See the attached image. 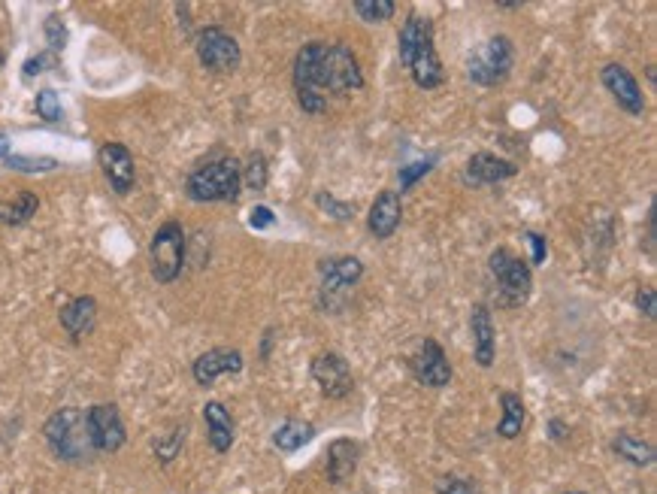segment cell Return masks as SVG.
Here are the masks:
<instances>
[{"instance_id":"obj_1","label":"cell","mask_w":657,"mask_h":494,"mask_svg":"<svg viewBox=\"0 0 657 494\" xmlns=\"http://www.w3.org/2000/svg\"><path fill=\"white\" fill-rule=\"evenodd\" d=\"M294 94L303 113L321 116L337 97L364 88L358 55L343 43H306L294 58Z\"/></svg>"},{"instance_id":"obj_2","label":"cell","mask_w":657,"mask_h":494,"mask_svg":"<svg viewBox=\"0 0 657 494\" xmlns=\"http://www.w3.org/2000/svg\"><path fill=\"white\" fill-rule=\"evenodd\" d=\"M397 52H400V64L406 67V73L412 76V82L424 91H433L446 82V67L436 55V43H433V25L421 16H409L397 34Z\"/></svg>"},{"instance_id":"obj_3","label":"cell","mask_w":657,"mask_h":494,"mask_svg":"<svg viewBox=\"0 0 657 494\" xmlns=\"http://www.w3.org/2000/svg\"><path fill=\"white\" fill-rule=\"evenodd\" d=\"M43 437H46L49 449L55 452V458H61L67 464H82L94 455L85 410H76V407L55 410L43 425Z\"/></svg>"},{"instance_id":"obj_4","label":"cell","mask_w":657,"mask_h":494,"mask_svg":"<svg viewBox=\"0 0 657 494\" xmlns=\"http://www.w3.org/2000/svg\"><path fill=\"white\" fill-rule=\"evenodd\" d=\"M243 188L240 179V164L237 158H218L209 161L185 179V194L194 204H218V201H237Z\"/></svg>"},{"instance_id":"obj_5","label":"cell","mask_w":657,"mask_h":494,"mask_svg":"<svg viewBox=\"0 0 657 494\" xmlns=\"http://www.w3.org/2000/svg\"><path fill=\"white\" fill-rule=\"evenodd\" d=\"M488 267L497 279V304L506 307V310H515L521 307L530 291H533V273H530V264L524 258H518L512 249L506 246H497L488 258Z\"/></svg>"},{"instance_id":"obj_6","label":"cell","mask_w":657,"mask_h":494,"mask_svg":"<svg viewBox=\"0 0 657 494\" xmlns=\"http://www.w3.org/2000/svg\"><path fill=\"white\" fill-rule=\"evenodd\" d=\"M149 267L155 282L170 285L185 267V228L179 222H164L149 243Z\"/></svg>"},{"instance_id":"obj_7","label":"cell","mask_w":657,"mask_h":494,"mask_svg":"<svg viewBox=\"0 0 657 494\" xmlns=\"http://www.w3.org/2000/svg\"><path fill=\"white\" fill-rule=\"evenodd\" d=\"M515 64V46L506 34L491 37L482 49H476L467 61V76L470 82L482 85V88H494L500 82H506V76L512 73Z\"/></svg>"},{"instance_id":"obj_8","label":"cell","mask_w":657,"mask_h":494,"mask_svg":"<svg viewBox=\"0 0 657 494\" xmlns=\"http://www.w3.org/2000/svg\"><path fill=\"white\" fill-rule=\"evenodd\" d=\"M194 52H197V61L203 64V70H209V73H234L243 61V49H240L237 37L218 25H206L197 31Z\"/></svg>"},{"instance_id":"obj_9","label":"cell","mask_w":657,"mask_h":494,"mask_svg":"<svg viewBox=\"0 0 657 494\" xmlns=\"http://www.w3.org/2000/svg\"><path fill=\"white\" fill-rule=\"evenodd\" d=\"M85 422H88V437H91L94 452L113 455L125 446L128 431H125V422L116 404H94L91 410H85Z\"/></svg>"},{"instance_id":"obj_10","label":"cell","mask_w":657,"mask_h":494,"mask_svg":"<svg viewBox=\"0 0 657 494\" xmlns=\"http://www.w3.org/2000/svg\"><path fill=\"white\" fill-rule=\"evenodd\" d=\"M312 379L324 398H331V401H346L355 388L352 367L340 352H318L312 358Z\"/></svg>"},{"instance_id":"obj_11","label":"cell","mask_w":657,"mask_h":494,"mask_svg":"<svg viewBox=\"0 0 657 494\" xmlns=\"http://www.w3.org/2000/svg\"><path fill=\"white\" fill-rule=\"evenodd\" d=\"M409 370L415 376L418 385L424 388H446L452 382V364L446 358V349L436 343V340H424L415 355L409 358Z\"/></svg>"},{"instance_id":"obj_12","label":"cell","mask_w":657,"mask_h":494,"mask_svg":"<svg viewBox=\"0 0 657 494\" xmlns=\"http://www.w3.org/2000/svg\"><path fill=\"white\" fill-rule=\"evenodd\" d=\"M600 79H603V88L615 97V104H618L627 116H633V119L645 116V94H642L636 76H633L624 64H618V61L606 64V67L600 70Z\"/></svg>"},{"instance_id":"obj_13","label":"cell","mask_w":657,"mask_h":494,"mask_svg":"<svg viewBox=\"0 0 657 494\" xmlns=\"http://www.w3.org/2000/svg\"><path fill=\"white\" fill-rule=\"evenodd\" d=\"M97 161H100V170L106 176V182L113 185L116 194H131L134 185H137V164H134V155L128 146L122 143H103L100 152H97Z\"/></svg>"},{"instance_id":"obj_14","label":"cell","mask_w":657,"mask_h":494,"mask_svg":"<svg viewBox=\"0 0 657 494\" xmlns=\"http://www.w3.org/2000/svg\"><path fill=\"white\" fill-rule=\"evenodd\" d=\"M318 276H321V291L337 294L361 282L364 276V261L355 255H331L318 261Z\"/></svg>"},{"instance_id":"obj_15","label":"cell","mask_w":657,"mask_h":494,"mask_svg":"<svg viewBox=\"0 0 657 494\" xmlns=\"http://www.w3.org/2000/svg\"><path fill=\"white\" fill-rule=\"evenodd\" d=\"M243 370V352L240 349H228V346H218V349H206L203 355H197V361L191 364L194 382L197 385H212L218 376L225 373H240Z\"/></svg>"},{"instance_id":"obj_16","label":"cell","mask_w":657,"mask_h":494,"mask_svg":"<svg viewBox=\"0 0 657 494\" xmlns=\"http://www.w3.org/2000/svg\"><path fill=\"white\" fill-rule=\"evenodd\" d=\"M403 222V201L397 191H379L376 201L367 213V228L376 240H388L394 237V231Z\"/></svg>"},{"instance_id":"obj_17","label":"cell","mask_w":657,"mask_h":494,"mask_svg":"<svg viewBox=\"0 0 657 494\" xmlns=\"http://www.w3.org/2000/svg\"><path fill=\"white\" fill-rule=\"evenodd\" d=\"M203 422H206V440L212 446V452L225 455L234 446L237 428H234V416L222 401H206L203 407Z\"/></svg>"},{"instance_id":"obj_18","label":"cell","mask_w":657,"mask_h":494,"mask_svg":"<svg viewBox=\"0 0 657 494\" xmlns=\"http://www.w3.org/2000/svg\"><path fill=\"white\" fill-rule=\"evenodd\" d=\"M58 322H61V328L67 331V337L73 343L85 340L97 325V301L91 298V294H82V298L67 301L58 313Z\"/></svg>"},{"instance_id":"obj_19","label":"cell","mask_w":657,"mask_h":494,"mask_svg":"<svg viewBox=\"0 0 657 494\" xmlns=\"http://www.w3.org/2000/svg\"><path fill=\"white\" fill-rule=\"evenodd\" d=\"M518 173V167L494 152H476L470 155L467 167H464V179L470 185H497L503 179H512Z\"/></svg>"},{"instance_id":"obj_20","label":"cell","mask_w":657,"mask_h":494,"mask_svg":"<svg viewBox=\"0 0 657 494\" xmlns=\"http://www.w3.org/2000/svg\"><path fill=\"white\" fill-rule=\"evenodd\" d=\"M470 331H473V355L479 367H491L494 364V349H497V337H494V322H491V310L485 304H476L470 313Z\"/></svg>"},{"instance_id":"obj_21","label":"cell","mask_w":657,"mask_h":494,"mask_svg":"<svg viewBox=\"0 0 657 494\" xmlns=\"http://www.w3.org/2000/svg\"><path fill=\"white\" fill-rule=\"evenodd\" d=\"M358 443L355 440H334L331 449H327V479L334 485H343L355 470H358Z\"/></svg>"},{"instance_id":"obj_22","label":"cell","mask_w":657,"mask_h":494,"mask_svg":"<svg viewBox=\"0 0 657 494\" xmlns=\"http://www.w3.org/2000/svg\"><path fill=\"white\" fill-rule=\"evenodd\" d=\"M37 210H40V197L34 191H19L7 197V201H0V225L22 228L37 216Z\"/></svg>"},{"instance_id":"obj_23","label":"cell","mask_w":657,"mask_h":494,"mask_svg":"<svg viewBox=\"0 0 657 494\" xmlns=\"http://www.w3.org/2000/svg\"><path fill=\"white\" fill-rule=\"evenodd\" d=\"M500 407H503V419L497 425V434L503 440H515L521 437L524 431V422H527V410H524V401L518 391H500Z\"/></svg>"},{"instance_id":"obj_24","label":"cell","mask_w":657,"mask_h":494,"mask_svg":"<svg viewBox=\"0 0 657 494\" xmlns=\"http://www.w3.org/2000/svg\"><path fill=\"white\" fill-rule=\"evenodd\" d=\"M312 437H315V428H312L309 422L288 419L282 428H276V434H273V446H276L279 452H297V449H303Z\"/></svg>"},{"instance_id":"obj_25","label":"cell","mask_w":657,"mask_h":494,"mask_svg":"<svg viewBox=\"0 0 657 494\" xmlns=\"http://www.w3.org/2000/svg\"><path fill=\"white\" fill-rule=\"evenodd\" d=\"M612 449H615L618 458L630 461L633 467H651V464H654V449H651V443H645V440H639V437L618 434L615 443H612Z\"/></svg>"},{"instance_id":"obj_26","label":"cell","mask_w":657,"mask_h":494,"mask_svg":"<svg viewBox=\"0 0 657 494\" xmlns=\"http://www.w3.org/2000/svg\"><path fill=\"white\" fill-rule=\"evenodd\" d=\"M355 16L367 25H376V22H388L394 13H397V4L394 0H355L352 4Z\"/></svg>"},{"instance_id":"obj_27","label":"cell","mask_w":657,"mask_h":494,"mask_svg":"<svg viewBox=\"0 0 657 494\" xmlns=\"http://www.w3.org/2000/svg\"><path fill=\"white\" fill-rule=\"evenodd\" d=\"M240 179L246 188L252 191H264L267 188V179H270V167H267V158L261 152H252L246 167H240Z\"/></svg>"},{"instance_id":"obj_28","label":"cell","mask_w":657,"mask_h":494,"mask_svg":"<svg viewBox=\"0 0 657 494\" xmlns=\"http://www.w3.org/2000/svg\"><path fill=\"white\" fill-rule=\"evenodd\" d=\"M34 110L43 122H61L64 110H61V101H58V91L55 88H43L34 101Z\"/></svg>"},{"instance_id":"obj_29","label":"cell","mask_w":657,"mask_h":494,"mask_svg":"<svg viewBox=\"0 0 657 494\" xmlns=\"http://www.w3.org/2000/svg\"><path fill=\"white\" fill-rule=\"evenodd\" d=\"M315 204L321 207V213H324V216H331V219H337V222H349V219H355V207H352V204H343V201H337L334 194H324V191H318V194H315Z\"/></svg>"},{"instance_id":"obj_30","label":"cell","mask_w":657,"mask_h":494,"mask_svg":"<svg viewBox=\"0 0 657 494\" xmlns=\"http://www.w3.org/2000/svg\"><path fill=\"white\" fill-rule=\"evenodd\" d=\"M433 167H436V158H424V161H409V164H403L400 173H397V179H400V191H409V188H412L421 176H427Z\"/></svg>"},{"instance_id":"obj_31","label":"cell","mask_w":657,"mask_h":494,"mask_svg":"<svg viewBox=\"0 0 657 494\" xmlns=\"http://www.w3.org/2000/svg\"><path fill=\"white\" fill-rule=\"evenodd\" d=\"M4 164L13 167V170H22V173H46V170L58 167L55 158H22V155H13V152L4 158Z\"/></svg>"},{"instance_id":"obj_32","label":"cell","mask_w":657,"mask_h":494,"mask_svg":"<svg viewBox=\"0 0 657 494\" xmlns=\"http://www.w3.org/2000/svg\"><path fill=\"white\" fill-rule=\"evenodd\" d=\"M433 491L436 494H476V485L464 476H455V473H446L433 482Z\"/></svg>"},{"instance_id":"obj_33","label":"cell","mask_w":657,"mask_h":494,"mask_svg":"<svg viewBox=\"0 0 657 494\" xmlns=\"http://www.w3.org/2000/svg\"><path fill=\"white\" fill-rule=\"evenodd\" d=\"M55 64H58V55H55L52 49H49V52H40V55H34V58L25 61V67H22V79L28 82V79H34V76L52 70Z\"/></svg>"},{"instance_id":"obj_34","label":"cell","mask_w":657,"mask_h":494,"mask_svg":"<svg viewBox=\"0 0 657 494\" xmlns=\"http://www.w3.org/2000/svg\"><path fill=\"white\" fill-rule=\"evenodd\" d=\"M43 31H46V40H49L52 52L58 55V52L67 46V25H64V19H61V16H49L46 25H43Z\"/></svg>"},{"instance_id":"obj_35","label":"cell","mask_w":657,"mask_h":494,"mask_svg":"<svg viewBox=\"0 0 657 494\" xmlns=\"http://www.w3.org/2000/svg\"><path fill=\"white\" fill-rule=\"evenodd\" d=\"M182 440H185V425L176 428V434H173L170 440H155V455H158V461H161V464H170V461L179 455Z\"/></svg>"},{"instance_id":"obj_36","label":"cell","mask_w":657,"mask_h":494,"mask_svg":"<svg viewBox=\"0 0 657 494\" xmlns=\"http://www.w3.org/2000/svg\"><path fill=\"white\" fill-rule=\"evenodd\" d=\"M249 225H252L255 231H267V228L276 225V213H273L270 207L258 204V207H252V213H249Z\"/></svg>"},{"instance_id":"obj_37","label":"cell","mask_w":657,"mask_h":494,"mask_svg":"<svg viewBox=\"0 0 657 494\" xmlns=\"http://www.w3.org/2000/svg\"><path fill=\"white\" fill-rule=\"evenodd\" d=\"M527 243H530V258L533 264H545V258H549V246H545V237L536 234V231H527Z\"/></svg>"},{"instance_id":"obj_38","label":"cell","mask_w":657,"mask_h":494,"mask_svg":"<svg viewBox=\"0 0 657 494\" xmlns=\"http://www.w3.org/2000/svg\"><path fill=\"white\" fill-rule=\"evenodd\" d=\"M636 307L648 316V319H654L657 316V298H654V288H642L639 294H636Z\"/></svg>"},{"instance_id":"obj_39","label":"cell","mask_w":657,"mask_h":494,"mask_svg":"<svg viewBox=\"0 0 657 494\" xmlns=\"http://www.w3.org/2000/svg\"><path fill=\"white\" fill-rule=\"evenodd\" d=\"M549 434H552L555 440H564V437H567L570 431H567V425H564L561 419H552V428H549Z\"/></svg>"},{"instance_id":"obj_40","label":"cell","mask_w":657,"mask_h":494,"mask_svg":"<svg viewBox=\"0 0 657 494\" xmlns=\"http://www.w3.org/2000/svg\"><path fill=\"white\" fill-rule=\"evenodd\" d=\"M10 155V140L7 137H0V161H4Z\"/></svg>"},{"instance_id":"obj_41","label":"cell","mask_w":657,"mask_h":494,"mask_svg":"<svg viewBox=\"0 0 657 494\" xmlns=\"http://www.w3.org/2000/svg\"><path fill=\"white\" fill-rule=\"evenodd\" d=\"M500 10H521V4L518 0H503V4H497Z\"/></svg>"},{"instance_id":"obj_42","label":"cell","mask_w":657,"mask_h":494,"mask_svg":"<svg viewBox=\"0 0 657 494\" xmlns=\"http://www.w3.org/2000/svg\"><path fill=\"white\" fill-rule=\"evenodd\" d=\"M4 64H7V52H4V46H0V70H4Z\"/></svg>"},{"instance_id":"obj_43","label":"cell","mask_w":657,"mask_h":494,"mask_svg":"<svg viewBox=\"0 0 657 494\" xmlns=\"http://www.w3.org/2000/svg\"><path fill=\"white\" fill-rule=\"evenodd\" d=\"M567 494H585V491H567Z\"/></svg>"}]
</instances>
